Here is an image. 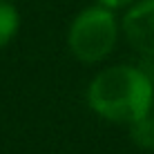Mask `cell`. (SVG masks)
Segmentation results:
<instances>
[{"mask_svg":"<svg viewBox=\"0 0 154 154\" xmlns=\"http://www.w3.org/2000/svg\"><path fill=\"white\" fill-rule=\"evenodd\" d=\"M152 100V78L143 69L130 65L103 69L87 87L89 107L114 123H134L147 116Z\"/></svg>","mask_w":154,"mask_h":154,"instance_id":"1","label":"cell"},{"mask_svg":"<svg viewBox=\"0 0 154 154\" xmlns=\"http://www.w3.org/2000/svg\"><path fill=\"white\" fill-rule=\"evenodd\" d=\"M116 18L107 7H89L74 18L69 27V49L83 63L103 60L116 45Z\"/></svg>","mask_w":154,"mask_h":154,"instance_id":"2","label":"cell"},{"mask_svg":"<svg viewBox=\"0 0 154 154\" xmlns=\"http://www.w3.org/2000/svg\"><path fill=\"white\" fill-rule=\"evenodd\" d=\"M123 31L139 54L154 58V0H141L125 14Z\"/></svg>","mask_w":154,"mask_h":154,"instance_id":"3","label":"cell"},{"mask_svg":"<svg viewBox=\"0 0 154 154\" xmlns=\"http://www.w3.org/2000/svg\"><path fill=\"white\" fill-rule=\"evenodd\" d=\"M18 11L14 5H9L7 0H0V49L7 45L9 40L18 31Z\"/></svg>","mask_w":154,"mask_h":154,"instance_id":"4","label":"cell"},{"mask_svg":"<svg viewBox=\"0 0 154 154\" xmlns=\"http://www.w3.org/2000/svg\"><path fill=\"white\" fill-rule=\"evenodd\" d=\"M130 136L143 150H154V116H143L130 123Z\"/></svg>","mask_w":154,"mask_h":154,"instance_id":"5","label":"cell"},{"mask_svg":"<svg viewBox=\"0 0 154 154\" xmlns=\"http://www.w3.org/2000/svg\"><path fill=\"white\" fill-rule=\"evenodd\" d=\"M100 5H105V7H123V5H130V2H134V0H98Z\"/></svg>","mask_w":154,"mask_h":154,"instance_id":"6","label":"cell"},{"mask_svg":"<svg viewBox=\"0 0 154 154\" xmlns=\"http://www.w3.org/2000/svg\"><path fill=\"white\" fill-rule=\"evenodd\" d=\"M152 107H154V100H152Z\"/></svg>","mask_w":154,"mask_h":154,"instance_id":"7","label":"cell"}]
</instances>
